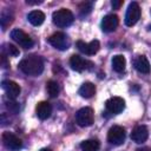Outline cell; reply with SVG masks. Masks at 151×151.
<instances>
[{
  "instance_id": "cell-1",
  "label": "cell",
  "mask_w": 151,
  "mask_h": 151,
  "mask_svg": "<svg viewBox=\"0 0 151 151\" xmlns=\"http://www.w3.org/2000/svg\"><path fill=\"white\" fill-rule=\"evenodd\" d=\"M19 68L27 76L38 77L44 71V63L39 55L31 54V55L25 57L19 63Z\"/></svg>"
},
{
  "instance_id": "cell-2",
  "label": "cell",
  "mask_w": 151,
  "mask_h": 151,
  "mask_svg": "<svg viewBox=\"0 0 151 151\" xmlns=\"http://www.w3.org/2000/svg\"><path fill=\"white\" fill-rule=\"evenodd\" d=\"M73 20H74L73 13L66 8L58 9L52 14V21L58 27H67L73 22Z\"/></svg>"
},
{
  "instance_id": "cell-3",
  "label": "cell",
  "mask_w": 151,
  "mask_h": 151,
  "mask_svg": "<svg viewBox=\"0 0 151 151\" xmlns=\"http://www.w3.org/2000/svg\"><path fill=\"white\" fill-rule=\"evenodd\" d=\"M93 120H94V114L91 107H83L76 113V122L81 127L92 125Z\"/></svg>"
},
{
  "instance_id": "cell-4",
  "label": "cell",
  "mask_w": 151,
  "mask_h": 151,
  "mask_svg": "<svg viewBox=\"0 0 151 151\" xmlns=\"http://www.w3.org/2000/svg\"><path fill=\"white\" fill-rule=\"evenodd\" d=\"M140 18V7L139 5L133 1L129 5L127 9H126V14H125V25L131 27L133 25L137 24V21Z\"/></svg>"
},
{
  "instance_id": "cell-5",
  "label": "cell",
  "mask_w": 151,
  "mask_h": 151,
  "mask_svg": "<svg viewBox=\"0 0 151 151\" xmlns=\"http://www.w3.org/2000/svg\"><path fill=\"white\" fill-rule=\"evenodd\" d=\"M11 38L18 45H20L24 48H31L33 46V44H34L33 40H32V38L27 33H25L24 31H21L19 28H15V29H13L11 32Z\"/></svg>"
},
{
  "instance_id": "cell-6",
  "label": "cell",
  "mask_w": 151,
  "mask_h": 151,
  "mask_svg": "<svg viewBox=\"0 0 151 151\" xmlns=\"http://www.w3.org/2000/svg\"><path fill=\"white\" fill-rule=\"evenodd\" d=\"M107 140L112 145H122L125 140V130L122 126L114 125L107 132Z\"/></svg>"
},
{
  "instance_id": "cell-7",
  "label": "cell",
  "mask_w": 151,
  "mask_h": 151,
  "mask_svg": "<svg viewBox=\"0 0 151 151\" xmlns=\"http://www.w3.org/2000/svg\"><path fill=\"white\" fill-rule=\"evenodd\" d=\"M48 42L57 50H60V51H65L70 47V41H68V38L66 37L65 33L63 32H57V33H53L50 38H48Z\"/></svg>"
},
{
  "instance_id": "cell-8",
  "label": "cell",
  "mask_w": 151,
  "mask_h": 151,
  "mask_svg": "<svg viewBox=\"0 0 151 151\" xmlns=\"http://www.w3.org/2000/svg\"><path fill=\"white\" fill-rule=\"evenodd\" d=\"M2 143L4 145L9 149V150H13V151H18L21 149L22 146V142L20 138H18L14 133L12 132H4L2 133Z\"/></svg>"
},
{
  "instance_id": "cell-9",
  "label": "cell",
  "mask_w": 151,
  "mask_h": 151,
  "mask_svg": "<svg viewBox=\"0 0 151 151\" xmlns=\"http://www.w3.org/2000/svg\"><path fill=\"white\" fill-rule=\"evenodd\" d=\"M105 107L112 114L120 113L125 109V100L123 98H120V97H112V98L106 100Z\"/></svg>"
},
{
  "instance_id": "cell-10",
  "label": "cell",
  "mask_w": 151,
  "mask_h": 151,
  "mask_svg": "<svg viewBox=\"0 0 151 151\" xmlns=\"http://www.w3.org/2000/svg\"><path fill=\"white\" fill-rule=\"evenodd\" d=\"M77 47L81 53H84L86 55H93L99 51L100 44L98 40H92L91 42H84V41L79 40V41H77Z\"/></svg>"
},
{
  "instance_id": "cell-11",
  "label": "cell",
  "mask_w": 151,
  "mask_h": 151,
  "mask_svg": "<svg viewBox=\"0 0 151 151\" xmlns=\"http://www.w3.org/2000/svg\"><path fill=\"white\" fill-rule=\"evenodd\" d=\"M1 87L4 88V91L11 99H15L20 94V91H21L20 86L13 80H4L1 83Z\"/></svg>"
},
{
  "instance_id": "cell-12",
  "label": "cell",
  "mask_w": 151,
  "mask_h": 151,
  "mask_svg": "<svg viewBox=\"0 0 151 151\" xmlns=\"http://www.w3.org/2000/svg\"><path fill=\"white\" fill-rule=\"evenodd\" d=\"M118 24H119V19L116 14H107L101 20V29L107 33L113 32L117 28Z\"/></svg>"
},
{
  "instance_id": "cell-13",
  "label": "cell",
  "mask_w": 151,
  "mask_h": 151,
  "mask_svg": "<svg viewBox=\"0 0 151 151\" xmlns=\"http://www.w3.org/2000/svg\"><path fill=\"white\" fill-rule=\"evenodd\" d=\"M147 137H149V131H147V127L144 125L136 126L131 132V139L137 144L144 143L147 139Z\"/></svg>"
},
{
  "instance_id": "cell-14",
  "label": "cell",
  "mask_w": 151,
  "mask_h": 151,
  "mask_svg": "<svg viewBox=\"0 0 151 151\" xmlns=\"http://www.w3.org/2000/svg\"><path fill=\"white\" fill-rule=\"evenodd\" d=\"M87 65H91V63L87 61V60H85L84 58H81L78 54H73L70 58V66L72 67V70L77 71V72H81V71L88 68Z\"/></svg>"
},
{
  "instance_id": "cell-15",
  "label": "cell",
  "mask_w": 151,
  "mask_h": 151,
  "mask_svg": "<svg viewBox=\"0 0 151 151\" xmlns=\"http://www.w3.org/2000/svg\"><path fill=\"white\" fill-rule=\"evenodd\" d=\"M35 112L40 119H47L52 113V106L48 101H40L35 107Z\"/></svg>"
},
{
  "instance_id": "cell-16",
  "label": "cell",
  "mask_w": 151,
  "mask_h": 151,
  "mask_svg": "<svg viewBox=\"0 0 151 151\" xmlns=\"http://www.w3.org/2000/svg\"><path fill=\"white\" fill-rule=\"evenodd\" d=\"M133 66L140 73L147 74L150 72V63L145 55H138L133 61Z\"/></svg>"
},
{
  "instance_id": "cell-17",
  "label": "cell",
  "mask_w": 151,
  "mask_h": 151,
  "mask_svg": "<svg viewBox=\"0 0 151 151\" xmlns=\"http://www.w3.org/2000/svg\"><path fill=\"white\" fill-rule=\"evenodd\" d=\"M27 19L33 26H40L45 20V14L41 11H32L28 13Z\"/></svg>"
},
{
  "instance_id": "cell-18",
  "label": "cell",
  "mask_w": 151,
  "mask_h": 151,
  "mask_svg": "<svg viewBox=\"0 0 151 151\" xmlns=\"http://www.w3.org/2000/svg\"><path fill=\"white\" fill-rule=\"evenodd\" d=\"M79 94L83 97V98H91V97H93V94L96 93V86L92 84V83H90V81H87V83H84L80 87H79Z\"/></svg>"
},
{
  "instance_id": "cell-19",
  "label": "cell",
  "mask_w": 151,
  "mask_h": 151,
  "mask_svg": "<svg viewBox=\"0 0 151 151\" xmlns=\"http://www.w3.org/2000/svg\"><path fill=\"white\" fill-rule=\"evenodd\" d=\"M125 66H126V60L122 54H117L112 58V68L116 72H118V73L124 72Z\"/></svg>"
},
{
  "instance_id": "cell-20",
  "label": "cell",
  "mask_w": 151,
  "mask_h": 151,
  "mask_svg": "<svg viewBox=\"0 0 151 151\" xmlns=\"http://www.w3.org/2000/svg\"><path fill=\"white\" fill-rule=\"evenodd\" d=\"M99 147H100V144L97 139H87L80 144V149L83 151H98Z\"/></svg>"
},
{
  "instance_id": "cell-21",
  "label": "cell",
  "mask_w": 151,
  "mask_h": 151,
  "mask_svg": "<svg viewBox=\"0 0 151 151\" xmlns=\"http://www.w3.org/2000/svg\"><path fill=\"white\" fill-rule=\"evenodd\" d=\"M13 21V14L11 11H7V9H4L1 12V15H0V24H1V27L2 29H6L7 26H9Z\"/></svg>"
},
{
  "instance_id": "cell-22",
  "label": "cell",
  "mask_w": 151,
  "mask_h": 151,
  "mask_svg": "<svg viewBox=\"0 0 151 151\" xmlns=\"http://www.w3.org/2000/svg\"><path fill=\"white\" fill-rule=\"evenodd\" d=\"M46 91H47V93L51 98H55L59 94V91H60L59 84L54 80H48L46 83Z\"/></svg>"
},
{
  "instance_id": "cell-23",
  "label": "cell",
  "mask_w": 151,
  "mask_h": 151,
  "mask_svg": "<svg viewBox=\"0 0 151 151\" xmlns=\"http://www.w3.org/2000/svg\"><path fill=\"white\" fill-rule=\"evenodd\" d=\"M5 104H6L7 110H8L9 112H12V113H17V112H19V110H20L19 104H18L17 101H14L13 99H11V98H9V100H6Z\"/></svg>"
},
{
  "instance_id": "cell-24",
  "label": "cell",
  "mask_w": 151,
  "mask_h": 151,
  "mask_svg": "<svg viewBox=\"0 0 151 151\" xmlns=\"http://www.w3.org/2000/svg\"><path fill=\"white\" fill-rule=\"evenodd\" d=\"M6 47H5V50H6V53L8 54V55H12V57H18L19 55V48L18 47H15L14 45H12V44H7V45H5Z\"/></svg>"
},
{
  "instance_id": "cell-25",
  "label": "cell",
  "mask_w": 151,
  "mask_h": 151,
  "mask_svg": "<svg viewBox=\"0 0 151 151\" xmlns=\"http://www.w3.org/2000/svg\"><path fill=\"white\" fill-rule=\"evenodd\" d=\"M91 4L90 2H83L81 5H80V12H81V14H86V13H88L90 11H91Z\"/></svg>"
},
{
  "instance_id": "cell-26",
  "label": "cell",
  "mask_w": 151,
  "mask_h": 151,
  "mask_svg": "<svg viewBox=\"0 0 151 151\" xmlns=\"http://www.w3.org/2000/svg\"><path fill=\"white\" fill-rule=\"evenodd\" d=\"M111 5H112V7H113L114 9H118V8L123 5V1H122V0H112Z\"/></svg>"
},
{
  "instance_id": "cell-27",
  "label": "cell",
  "mask_w": 151,
  "mask_h": 151,
  "mask_svg": "<svg viewBox=\"0 0 151 151\" xmlns=\"http://www.w3.org/2000/svg\"><path fill=\"white\" fill-rule=\"evenodd\" d=\"M1 65H2V67H4V68L8 67V63H7V60H6V57H5L4 54L1 55Z\"/></svg>"
},
{
  "instance_id": "cell-28",
  "label": "cell",
  "mask_w": 151,
  "mask_h": 151,
  "mask_svg": "<svg viewBox=\"0 0 151 151\" xmlns=\"http://www.w3.org/2000/svg\"><path fill=\"white\" fill-rule=\"evenodd\" d=\"M42 1H32V0H27L26 1V4H28V5H39V4H41Z\"/></svg>"
},
{
  "instance_id": "cell-29",
  "label": "cell",
  "mask_w": 151,
  "mask_h": 151,
  "mask_svg": "<svg viewBox=\"0 0 151 151\" xmlns=\"http://www.w3.org/2000/svg\"><path fill=\"white\" fill-rule=\"evenodd\" d=\"M136 151H151L150 147H140V149H137Z\"/></svg>"
},
{
  "instance_id": "cell-30",
  "label": "cell",
  "mask_w": 151,
  "mask_h": 151,
  "mask_svg": "<svg viewBox=\"0 0 151 151\" xmlns=\"http://www.w3.org/2000/svg\"><path fill=\"white\" fill-rule=\"evenodd\" d=\"M40 151H52V150H50V149H41Z\"/></svg>"
}]
</instances>
